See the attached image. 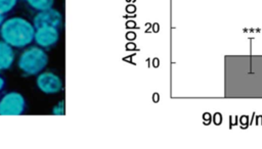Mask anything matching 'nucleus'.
<instances>
[{"label": "nucleus", "instance_id": "9", "mask_svg": "<svg viewBox=\"0 0 262 149\" xmlns=\"http://www.w3.org/2000/svg\"><path fill=\"white\" fill-rule=\"evenodd\" d=\"M16 4L17 0H0V12L5 15L6 13L13 10Z\"/></svg>", "mask_w": 262, "mask_h": 149}, {"label": "nucleus", "instance_id": "10", "mask_svg": "<svg viewBox=\"0 0 262 149\" xmlns=\"http://www.w3.org/2000/svg\"><path fill=\"white\" fill-rule=\"evenodd\" d=\"M51 113L53 115H64L66 114V107H64V101L63 100H60L59 102H57L52 110H51Z\"/></svg>", "mask_w": 262, "mask_h": 149}, {"label": "nucleus", "instance_id": "14", "mask_svg": "<svg viewBox=\"0 0 262 149\" xmlns=\"http://www.w3.org/2000/svg\"><path fill=\"white\" fill-rule=\"evenodd\" d=\"M126 39L129 41H133L136 39V34L134 32H129L126 34Z\"/></svg>", "mask_w": 262, "mask_h": 149}, {"label": "nucleus", "instance_id": "7", "mask_svg": "<svg viewBox=\"0 0 262 149\" xmlns=\"http://www.w3.org/2000/svg\"><path fill=\"white\" fill-rule=\"evenodd\" d=\"M15 60L14 48L5 43L4 41H0V71L9 69Z\"/></svg>", "mask_w": 262, "mask_h": 149}, {"label": "nucleus", "instance_id": "16", "mask_svg": "<svg viewBox=\"0 0 262 149\" xmlns=\"http://www.w3.org/2000/svg\"><path fill=\"white\" fill-rule=\"evenodd\" d=\"M125 47H126V50H130V51L136 50V45L133 42H129L128 44H126Z\"/></svg>", "mask_w": 262, "mask_h": 149}, {"label": "nucleus", "instance_id": "8", "mask_svg": "<svg viewBox=\"0 0 262 149\" xmlns=\"http://www.w3.org/2000/svg\"><path fill=\"white\" fill-rule=\"evenodd\" d=\"M26 2L31 8L37 11L50 9L54 5V0H26Z\"/></svg>", "mask_w": 262, "mask_h": 149}, {"label": "nucleus", "instance_id": "3", "mask_svg": "<svg viewBox=\"0 0 262 149\" xmlns=\"http://www.w3.org/2000/svg\"><path fill=\"white\" fill-rule=\"evenodd\" d=\"M26 108V98L19 92L9 91L0 97V115H21Z\"/></svg>", "mask_w": 262, "mask_h": 149}, {"label": "nucleus", "instance_id": "25", "mask_svg": "<svg viewBox=\"0 0 262 149\" xmlns=\"http://www.w3.org/2000/svg\"><path fill=\"white\" fill-rule=\"evenodd\" d=\"M136 0H130V2H135Z\"/></svg>", "mask_w": 262, "mask_h": 149}, {"label": "nucleus", "instance_id": "23", "mask_svg": "<svg viewBox=\"0 0 262 149\" xmlns=\"http://www.w3.org/2000/svg\"><path fill=\"white\" fill-rule=\"evenodd\" d=\"M132 57H134V54H132V55H130V56H128L127 58H124V60H126V61H131Z\"/></svg>", "mask_w": 262, "mask_h": 149}, {"label": "nucleus", "instance_id": "5", "mask_svg": "<svg viewBox=\"0 0 262 149\" xmlns=\"http://www.w3.org/2000/svg\"><path fill=\"white\" fill-rule=\"evenodd\" d=\"M59 41V29L50 26L36 28L34 42L43 49H49Z\"/></svg>", "mask_w": 262, "mask_h": 149}, {"label": "nucleus", "instance_id": "18", "mask_svg": "<svg viewBox=\"0 0 262 149\" xmlns=\"http://www.w3.org/2000/svg\"><path fill=\"white\" fill-rule=\"evenodd\" d=\"M135 27H136V22L134 20H128L126 22V28H128V29H133Z\"/></svg>", "mask_w": 262, "mask_h": 149}, {"label": "nucleus", "instance_id": "13", "mask_svg": "<svg viewBox=\"0 0 262 149\" xmlns=\"http://www.w3.org/2000/svg\"><path fill=\"white\" fill-rule=\"evenodd\" d=\"M203 119H204V125H209L211 122V114L209 112H205L203 114Z\"/></svg>", "mask_w": 262, "mask_h": 149}, {"label": "nucleus", "instance_id": "12", "mask_svg": "<svg viewBox=\"0 0 262 149\" xmlns=\"http://www.w3.org/2000/svg\"><path fill=\"white\" fill-rule=\"evenodd\" d=\"M239 122H241V125H245V128H247V126L249 125V116L248 115H242L239 117Z\"/></svg>", "mask_w": 262, "mask_h": 149}, {"label": "nucleus", "instance_id": "19", "mask_svg": "<svg viewBox=\"0 0 262 149\" xmlns=\"http://www.w3.org/2000/svg\"><path fill=\"white\" fill-rule=\"evenodd\" d=\"M152 65H154V67H158L159 65H160V60H159V58H154L152 59Z\"/></svg>", "mask_w": 262, "mask_h": 149}, {"label": "nucleus", "instance_id": "11", "mask_svg": "<svg viewBox=\"0 0 262 149\" xmlns=\"http://www.w3.org/2000/svg\"><path fill=\"white\" fill-rule=\"evenodd\" d=\"M213 121H214V123H215L216 126H219V125H221V121H222V116H221V114H220L219 112H216V113L214 114V117H213Z\"/></svg>", "mask_w": 262, "mask_h": 149}, {"label": "nucleus", "instance_id": "2", "mask_svg": "<svg viewBox=\"0 0 262 149\" xmlns=\"http://www.w3.org/2000/svg\"><path fill=\"white\" fill-rule=\"evenodd\" d=\"M49 57L45 49L35 45L28 46L17 59V67L27 77L38 76L48 65Z\"/></svg>", "mask_w": 262, "mask_h": 149}, {"label": "nucleus", "instance_id": "21", "mask_svg": "<svg viewBox=\"0 0 262 149\" xmlns=\"http://www.w3.org/2000/svg\"><path fill=\"white\" fill-rule=\"evenodd\" d=\"M159 97H160V95H159L158 93H155V94L152 95V101H154V102H158V101H159Z\"/></svg>", "mask_w": 262, "mask_h": 149}, {"label": "nucleus", "instance_id": "1", "mask_svg": "<svg viewBox=\"0 0 262 149\" xmlns=\"http://www.w3.org/2000/svg\"><path fill=\"white\" fill-rule=\"evenodd\" d=\"M36 28L33 22L23 16H11L4 19L0 27L1 40L12 48L21 49L34 42Z\"/></svg>", "mask_w": 262, "mask_h": 149}, {"label": "nucleus", "instance_id": "17", "mask_svg": "<svg viewBox=\"0 0 262 149\" xmlns=\"http://www.w3.org/2000/svg\"><path fill=\"white\" fill-rule=\"evenodd\" d=\"M5 85H6L5 79L0 74V92H1V91H3V89L5 88Z\"/></svg>", "mask_w": 262, "mask_h": 149}, {"label": "nucleus", "instance_id": "4", "mask_svg": "<svg viewBox=\"0 0 262 149\" xmlns=\"http://www.w3.org/2000/svg\"><path fill=\"white\" fill-rule=\"evenodd\" d=\"M36 86L38 90L46 95L58 94L63 89L60 77L52 71H42L36 76Z\"/></svg>", "mask_w": 262, "mask_h": 149}, {"label": "nucleus", "instance_id": "6", "mask_svg": "<svg viewBox=\"0 0 262 149\" xmlns=\"http://www.w3.org/2000/svg\"><path fill=\"white\" fill-rule=\"evenodd\" d=\"M63 18L60 11L55 8H50L43 11H38L37 14L34 16L33 24L35 28L50 26L60 29L62 27Z\"/></svg>", "mask_w": 262, "mask_h": 149}, {"label": "nucleus", "instance_id": "15", "mask_svg": "<svg viewBox=\"0 0 262 149\" xmlns=\"http://www.w3.org/2000/svg\"><path fill=\"white\" fill-rule=\"evenodd\" d=\"M126 11L128 13H134L136 11V6L133 5V4H130V5H127L126 7Z\"/></svg>", "mask_w": 262, "mask_h": 149}, {"label": "nucleus", "instance_id": "26", "mask_svg": "<svg viewBox=\"0 0 262 149\" xmlns=\"http://www.w3.org/2000/svg\"><path fill=\"white\" fill-rule=\"evenodd\" d=\"M126 1H127V2H130V0H126Z\"/></svg>", "mask_w": 262, "mask_h": 149}, {"label": "nucleus", "instance_id": "24", "mask_svg": "<svg viewBox=\"0 0 262 149\" xmlns=\"http://www.w3.org/2000/svg\"><path fill=\"white\" fill-rule=\"evenodd\" d=\"M146 27H147V30L145 31V33H148V30H149V28H151V24H150L149 22H147V23H146Z\"/></svg>", "mask_w": 262, "mask_h": 149}, {"label": "nucleus", "instance_id": "22", "mask_svg": "<svg viewBox=\"0 0 262 149\" xmlns=\"http://www.w3.org/2000/svg\"><path fill=\"white\" fill-rule=\"evenodd\" d=\"M4 14H2L1 12H0V27H1V24L3 23V21H4Z\"/></svg>", "mask_w": 262, "mask_h": 149}, {"label": "nucleus", "instance_id": "20", "mask_svg": "<svg viewBox=\"0 0 262 149\" xmlns=\"http://www.w3.org/2000/svg\"><path fill=\"white\" fill-rule=\"evenodd\" d=\"M159 30H160V27H159V23H157V22H155L154 24H152V31H154V33H158L159 32Z\"/></svg>", "mask_w": 262, "mask_h": 149}]
</instances>
